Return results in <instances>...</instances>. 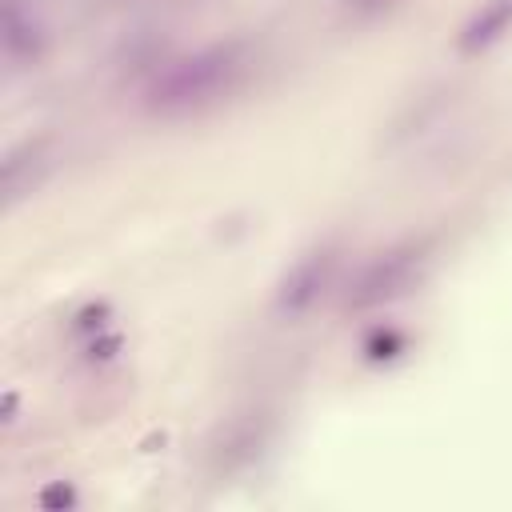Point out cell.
I'll list each match as a JSON object with an SVG mask.
<instances>
[{
  "label": "cell",
  "instance_id": "1",
  "mask_svg": "<svg viewBox=\"0 0 512 512\" xmlns=\"http://www.w3.org/2000/svg\"><path fill=\"white\" fill-rule=\"evenodd\" d=\"M248 72V52L244 44L228 40V44H212L204 52H192L184 60H176L172 68H164L152 88H148V108L176 116V112H192L212 104L216 96L232 92L240 84V76Z\"/></svg>",
  "mask_w": 512,
  "mask_h": 512
},
{
  "label": "cell",
  "instance_id": "2",
  "mask_svg": "<svg viewBox=\"0 0 512 512\" xmlns=\"http://www.w3.org/2000/svg\"><path fill=\"white\" fill-rule=\"evenodd\" d=\"M424 252H428V244L420 240V244L392 248L388 256H380L376 264H368V268L360 272V280L352 284L348 304H352V308H372V304H384V300L404 296V292L420 280V272H424V260H428Z\"/></svg>",
  "mask_w": 512,
  "mask_h": 512
},
{
  "label": "cell",
  "instance_id": "3",
  "mask_svg": "<svg viewBox=\"0 0 512 512\" xmlns=\"http://www.w3.org/2000/svg\"><path fill=\"white\" fill-rule=\"evenodd\" d=\"M332 268H336L332 248H316V252H308L304 260H296V264H292V272H288V276H284V284H280L276 308H280V312H288V316L308 312V308L320 300V292L328 288Z\"/></svg>",
  "mask_w": 512,
  "mask_h": 512
},
{
  "label": "cell",
  "instance_id": "4",
  "mask_svg": "<svg viewBox=\"0 0 512 512\" xmlns=\"http://www.w3.org/2000/svg\"><path fill=\"white\" fill-rule=\"evenodd\" d=\"M508 28H512V0H484L480 12L464 24L460 48H464V52H480V48H488L492 40H500Z\"/></svg>",
  "mask_w": 512,
  "mask_h": 512
},
{
  "label": "cell",
  "instance_id": "5",
  "mask_svg": "<svg viewBox=\"0 0 512 512\" xmlns=\"http://www.w3.org/2000/svg\"><path fill=\"white\" fill-rule=\"evenodd\" d=\"M4 48L12 60H28L40 52V28L20 16L16 0H8V8H4Z\"/></svg>",
  "mask_w": 512,
  "mask_h": 512
},
{
  "label": "cell",
  "instance_id": "6",
  "mask_svg": "<svg viewBox=\"0 0 512 512\" xmlns=\"http://www.w3.org/2000/svg\"><path fill=\"white\" fill-rule=\"evenodd\" d=\"M400 348H404V336L392 332V328H376V332H368V340H364L368 360H392Z\"/></svg>",
  "mask_w": 512,
  "mask_h": 512
},
{
  "label": "cell",
  "instance_id": "7",
  "mask_svg": "<svg viewBox=\"0 0 512 512\" xmlns=\"http://www.w3.org/2000/svg\"><path fill=\"white\" fill-rule=\"evenodd\" d=\"M80 336H100L108 332V304H88L84 312H76V324H72Z\"/></svg>",
  "mask_w": 512,
  "mask_h": 512
},
{
  "label": "cell",
  "instance_id": "8",
  "mask_svg": "<svg viewBox=\"0 0 512 512\" xmlns=\"http://www.w3.org/2000/svg\"><path fill=\"white\" fill-rule=\"evenodd\" d=\"M72 504H76V488L64 484V480H56V484H48V488L40 492V508H44V512H64V508H72Z\"/></svg>",
  "mask_w": 512,
  "mask_h": 512
},
{
  "label": "cell",
  "instance_id": "9",
  "mask_svg": "<svg viewBox=\"0 0 512 512\" xmlns=\"http://www.w3.org/2000/svg\"><path fill=\"white\" fill-rule=\"evenodd\" d=\"M0 420H4V424H12V420H16V392H12V388L4 392V412H0Z\"/></svg>",
  "mask_w": 512,
  "mask_h": 512
},
{
  "label": "cell",
  "instance_id": "10",
  "mask_svg": "<svg viewBox=\"0 0 512 512\" xmlns=\"http://www.w3.org/2000/svg\"><path fill=\"white\" fill-rule=\"evenodd\" d=\"M380 4H388V0H352V8H380Z\"/></svg>",
  "mask_w": 512,
  "mask_h": 512
}]
</instances>
